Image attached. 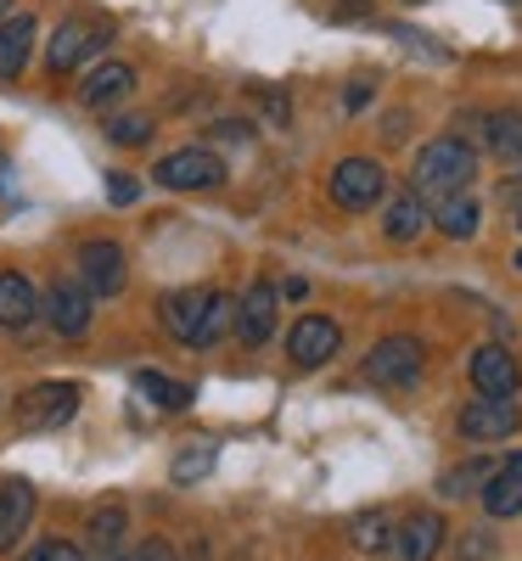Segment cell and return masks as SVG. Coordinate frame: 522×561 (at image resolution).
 Masks as SVG:
<instances>
[{
  "label": "cell",
  "mask_w": 522,
  "mask_h": 561,
  "mask_svg": "<svg viewBox=\"0 0 522 561\" xmlns=\"http://www.w3.org/2000/svg\"><path fill=\"white\" fill-rule=\"evenodd\" d=\"M472 174H478V152H472L466 135H433L427 147L416 152V169H410V192L433 208L444 197H461Z\"/></svg>",
  "instance_id": "cell-1"
},
{
  "label": "cell",
  "mask_w": 522,
  "mask_h": 561,
  "mask_svg": "<svg viewBox=\"0 0 522 561\" xmlns=\"http://www.w3.org/2000/svg\"><path fill=\"white\" fill-rule=\"evenodd\" d=\"M236 304L214 287H185V293H169L163 298V325L185 343V348H214L225 337Z\"/></svg>",
  "instance_id": "cell-2"
},
{
  "label": "cell",
  "mask_w": 522,
  "mask_h": 561,
  "mask_svg": "<svg viewBox=\"0 0 522 561\" xmlns=\"http://www.w3.org/2000/svg\"><path fill=\"white\" fill-rule=\"evenodd\" d=\"M18 427L23 433H57L79 415V382H39L18 399Z\"/></svg>",
  "instance_id": "cell-3"
},
{
  "label": "cell",
  "mask_w": 522,
  "mask_h": 561,
  "mask_svg": "<svg viewBox=\"0 0 522 561\" xmlns=\"http://www.w3.org/2000/svg\"><path fill=\"white\" fill-rule=\"evenodd\" d=\"M421 365H427V348L416 337H383V343L365 354V377L376 388H416L421 382Z\"/></svg>",
  "instance_id": "cell-4"
},
{
  "label": "cell",
  "mask_w": 522,
  "mask_h": 561,
  "mask_svg": "<svg viewBox=\"0 0 522 561\" xmlns=\"http://www.w3.org/2000/svg\"><path fill=\"white\" fill-rule=\"evenodd\" d=\"M388 192V174L376 158H343L338 169H331V203L360 214V208H376Z\"/></svg>",
  "instance_id": "cell-5"
},
{
  "label": "cell",
  "mask_w": 522,
  "mask_h": 561,
  "mask_svg": "<svg viewBox=\"0 0 522 561\" xmlns=\"http://www.w3.org/2000/svg\"><path fill=\"white\" fill-rule=\"evenodd\" d=\"M152 180L163 192H208V185H225V163L208 147H180L152 169Z\"/></svg>",
  "instance_id": "cell-6"
},
{
  "label": "cell",
  "mask_w": 522,
  "mask_h": 561,
  "mask_svg": "<svg viewBox=\"0 0 522 561\" xmlns=\"http://www.w3.org/2000/svg\"><path fill=\"white\" fill-rule=\"evenodd\" d=\"M517 421H522L517 399H484V393H478V399L455 415V427H461V438H472V444H500V438L517 433Z\"/></svg>",
  "instance_id": "cell-7"
},
{
  "label": "cell",
  "mask_w": 522,
  "mask_h": 561,
  "mask_svg": "<svg viewBox=\"0 0 522 561\" xmlns=\"http://www.w3.org/2000/svg\"><path fill=\"white\" fill-rule=\"evenodd\" d=\"M338 348H343V332H338V320H326V314H304L287 332V359L298 370H320Z\"/></svg>",
  "instance_id": "cell-8"
},
{
  "label": "cell",
  "mask_w": 522,
  "mask_h": 561,
  "mask_svg": "<svg viewBox=\"0 0 522 561\" xmlns=\"http://www.w3.org/2000/svg\"><path fill=\"white\" fill-rule=\"evenodd\" d=\"M79 275H84V293L90 298H118L124 280H129L124 248L118 242H84L79 248Z\"/></svg>",
  "instance_id": "cell-9"
},
{
  "label": "cell",
  "mask_w": 522,
  "mask_h": 561,
  "mask_svg": "<svg viewBox=\"0 0 522 561\" xmlns=\"http://www.w3.org/2000/svg\"><path fill=\"white\" fill-rule=\"evenodd\" d=\"M466 370H472V388H478L484 399H517V388H522V365L500 343L472 348V365Z\"/></svg>",
  "instance_id": "cell-10"
},
{
  "label": "cell",
  "mask_w": 522,
  "mask_h": 561,
  "mask_svg": "<svg viewBox=\"0 0 522 561\" xmlns=\"http://www.w3.org/2000/svg\"><path fill=\"white\" fill-rule=\"evenodd\" d=\"M90 314H97V304H90L84 280H52V293H45V320H52L57 337H84Z\"/></svg>",
  "instance_id": "cell-11"
},
{
  "label": "cell",
  "mask_w": 522,
  "mask_h": 561,
  "mask_svg": "<svg viewBox=\"0 0 522 561\" xmlns=\"http://www.w3.org/2000/svg\"><path fill=\"white\" fill-rule=\"evenodd\" d=\"M34 314H45V293L34 287L29 275L0 270V325H7V332H23Z\"/></svg>",
  "instance_id": "cell-12"
},
{
  "label": "cell",
  "mask_w": 522,
  "mask_h": 561,
  "mask_svg": "<svg viewBox=\"0 0 522 561\" xmlns=\"http://www.w3.org/2000/svg\"><path fill=\"white\" fill-rule=\"evenodd\" d=\"M34 505H39L34 483H23V478H7V483H0V550H12V545L29 534Z\"/></svg>",
  "instance_id": "cell-13"
},
{
  "label": "cell",
  "mask_w": 522,
  "mask_h": 561,
  "mask_svg": "<svg viewBox=\"0 0 522 561\" xmlns=\"http://www.w3.org/2000/svg\"><path fill=\"white\" fill-rule=\"evenodd\" d=\"M270 332H275V287H248L242 293V304H236V337H242L248 348H259V343H270Z\"/></svg>",
  "instance_id": "cell-14"
},
{
  "label": "cell",
  "mask_w": 522,
  "mask_h": 561,
  "mask_svg": "<svg viewBox=\"0 0 522 561\" xmlns=\"http://www.w3.org/2000/svg\"><path fill=\"white\" fill-rule=\"evenodd\" d=\"M102 39H107V34L90 28V23H63V28L52 34V51H45V62H52V73H73Z\"/></svg>",
  "instance_id": "cell-15"
},
{
  "label": "cell",
  "mask_w": 522,
  "mask_h": 561,
  "mask_svg": "<svg viewBox=\"0 0 522 561\" xmlns=\"http://www.w3.org/2000/svg\"><path fill=\"white\" fill-rule=\"evenodd\" d=\"M34 34H39V23H34L29 12H18V18L0 23V79H18V73L29 68V57H34Z\"/></svg>",
  "instance_id": "cell-16"
},
{
  "label": "cell",
  "mask_w": 522,
  "mask_h": 561,
  "mask_svg": "<svg viewBox=\"0 0 522 561\" xmlns=\"http://www.w3.org/2000/svg\"><path fill=\"white\" fill-rule=\"evenodd\" d=\"M399 561H433L444 550V517H433V511H416V517L399 528Z\"/></svg>",
  "instance_id": "cell-17"
},
{
  "label": "cell",
  "mask_w": 522,
  "mask_h": 561,
  "mask_svg": "<svg viewBox=\"0 0 522 561\" xmlns=\"http://www.w3.org/2000/svg\"><path fill=\"white\" fill-rule=\"evenodd\" d=\"M129 90H135V68L129 62H102L97 73L79 84V102L84 107H113V102L129 96Z\"/></svg>",
  "instance_id": "cell-18"
},
{
  "label": "cell",
  "mask_w": 522,
  "mask_h": 561,
  "mask_svg": "<svg viewBox=\"0 0 522 561\" xmlns=\"http://www.w3.org/2000/svg\"><path fill=\"white\" fill-rule=\"evenodd\" d=\"M484 511L489 517H522V466L517 460L495 466V478L484 483Z\"/></svg>",
  "instance_id": "cell-19"
},
{
  "label": "cell",
  "mask_w": 522,
  "mask_h": 561,
  "mask_svg": "<svg viewBox=\"0 0 522 561\" xmlns=\"http://www.w3.org/2000/svg\"><path fill=\"white\" fill-rule=\"evenodd\" d=\"M433 225L444 230V237H455V242H466V237H478V225H484V203L478 197H444V203H433Z\"/></svg>",
  "instance_id": "cell-20"
},
{
  "label": "cell",
  "mask_w": 522,
  "mask_h": 561,
  "mask_svg": "<svg viewBox=\"0 0 522 561\" xmlns=\"http://www.w3.org/2000/svg\"><path fill=\"white\" fill-rule=\"evenodd\" d=\"M427 219H433V208H427L416 192H394L388 214H383V230H388V242H410V237H421Z\"/></svg>",
  "instance_id": "cell-21"
},
{
  "label": "cell",
  "mask_w": 522,
  "mask_h": 561,
  "mask_svg": "<svg viewBox=\"0 0 522 561\" xmlns=\"http://www.w3.org/2000/svg\"><path fill=\"white\" fill-rule=\"evenodd\" d=\"M484 147H489L500 163L522 169V113H495V118H484Z\"/></svg>",
  "instance_id": "cell-22"
},
{
  "label": "cell",
  "mask_w": 522,
  "mask_h": 561,
  "mask_svg": "<svg viewBox=\"0 0 522 561\" xmlns=\"http://www.w3.org/2000/svg\"><path fill=\"white\" fill-rule=\"evenodd\" d=\"M349 539H354V550H365V556H383V550L399 539V528L388 523V511H354V517H349Z\"/></svg>",
  "instance_id": "cell-23"
},
{
  "label": "cell",
  "mask_w": 522,
  "mask_h": 561,
  "mask_svg": "<svg viewBox=\"0 0 522 561\" xmlns=\"http://www.w3.org/2000/svg\"><path fill=\"white\" fill-rule=\"evenodd\" d=\"M135 388L147 393V404H158V410H185L192 404V382H174V377H163V370H135Z\"/></svg>",
  "instance_id": "cell-24"
},
{
  "label": "cell",
  "mask_w": 522,
  "mask_h": 561,
  "mask_svg": "<svg viewBox=\"0 0 522 561\" xmlns=\"http://www.w3.org/2000/svg\"><path fill=\"white\" fill-rule=\"evenodd\" d=\"M84 539L97 545L102 556H113V550H118V539H124V505H97V511H90Z\"/></svg>",
  "instance_id": "cell-25"
},
{
  "label": "cell",
  "mask_w": 522,
  "mask_h": 561,
  "mask_svg": "<svg viewBox=\"0 0 522 561\" xmlns=\"http://www.w3.org/2000/svg\"><path fill=\"white\" fill-rule=\"evenodd\" d=\"M489 478H495V466H489V460H466V466H450V472H444L439 494H444V500H466L472 489H484Z\"/></svg>",
  "instance_id": "cell-26"
},
{
  "label": "cell",
  "mask_w": 522,
  "mask_h": 561,
  "mask_svg": "<svg viewBox=\"0 0 522 561\" xmlns=\"http://www.w3.org/2000/svg\"><path fill=\"white\" fill-rule=\"evenodd\" d=\"M152 118L147 113H118L113 124H107V140H113V147H147V140H152Z\"/></svg>",
  "instance_id": "cell-27"
},
{
  "label": "cell",
  "mask_w": 522,
  "mask_h": 561,
  "mask_svg": "<svg viewBox=\"0 0 522 561\" xmlns=\"http://www.w3.org/2000/svg\"><path fill=\"white\" fill-rule=\"evenodd\" d=\"M208 466H214V449H185V455L174 460V483H197V478H208Z\"/></svg>",
  "instance_id": "cell-28"
},
{
  "label": "cell",
  "mask_w": 522,
  "mask_h": 561,
  "mask_svg": "<svg viewBox=\"0 0 522 561\" xmlns=\"http://www.w3.org/2000/svg\"><path fill=\"white\" fill-rule=\"evenodd\" d=\"M29 561H84V550L68 545V539H45V545L29 550Z\"/></svg>",
  "instance_id": "cell-29"
},
{
  "label": "cell",
  "mask_w": 522,
  "mask_h": 561,
  "mask_svg": "<svg viewBox=\"0 0 522 561\" xmlns=\"http://www.w3.org/2000/svg\"><path fill=\"white\" fill-rule=\"evenodd\" d=\"M461 561H495V534H489V528L466 534V539H461Z\"/></svg>",
  "instance_id": "cell-30"
},
{
  "label": "cell",
  "mask_w": 522,
  "mask_h": 561,
  "mask_svg": "<svg viewBox=\"0 0 522 561\" xmlns=\"http://www.w3.org/2000/svg\"><path fill=\"white\" fill-rule=\"evenodd\" d=\"M107 197H113V203H135V197H140V185H135L129 174H113V180H107Z\"/></svg>",
  "instance_id": "cell-31"
},
{
  "label": "cell",
  "mask_w": 522,
  "mask_h": 561,
  "mask_svg": "<svg viewBox=\"0 0 522 561\" xmlns=\"http://www.w3.org/2000/svg\"><path fill=\"white\" fill-rule=\"evenodd\" d=\"M259 102H264L270 124H287V96H281V90H259Z\"/></svg>",
  "instance_id": "cell-32"
},
{
  "label": "cell",
  "mask_w": 522,
  "mask_h": 561,
  "mask_svg": "<svg viewBox=\"0 0 522 561\" xmlns=\"http://www.w3.org/2000/svg\"><path fill=\"white\" fill-rule=\"evenodd\" d=\"M163 556V545H140V550H113L107 561H158Z\"/></svg>",
  "instance_id": "cell-33"
},
{
  "label": "cell",
  "mask_w": 522,
  "mask_h": 561,
  "mask_svg": "<svg viewBox=\"0 0 522 561\" xmlns=\"http://www.w3.org/2000/svg\"><path fill=\"white\" fill-rule=\"evenodd\" d=\"M304 293H309V280H298V275H293V280H287V287H281V298H293V304H298V298H304Z\"/></svg>",
  "instance_id": "cell-34"
},
{
  "label": "cell",
  "mask_w": 522,
  "mask_h": 561,
  "mask_svg": "<svg viewBox=\"0 0 522 561\" xmlns=\"http://www.w3.org/2000/svg\"><path fill=\"white\" fill-rule=\"evenodd\" d=\"M399 135H405V113H394V118L383 124V140H399Z\"/></svg>",
  "instance_id": "cell-35"
},
{
  "label": "cell",
  "mask_w": 522,
  "mask_h": 561,
  "mask_svg": "<svg viewBox=\"0 0 522 561\" xmlns=\"http://www.w3.org/2000/svg\"><path fill=\"white\" fill-rule=\"evenodd\" d=\"M365 96H371V84H365V79H360V84H354V90H349V113H354V107H365Z\"/></svg>",
  "instance_id": "cell-36"
},
{
  "label": "cell",
  "mask_w": 522,
  "mask_h": 561,
  "mask_svg": "<svg viewBox=\"0 0 522 561\" xmlns=\"http://www.w3.org/2000/svg\"><path fill=\"white\" fill-rule=\"evenodd\" d=\"M365 7H371V0H343V7H338V18H360Z\"/></svg>",
  "instance_id": "cell-37"
},
{
  "label": "cell",
  "mask_w": 522,
  "mask_h": 561,
  "mask_svg": "<svg viewBox=\"0 0 522 561\" xmlns=\"http://www.w3.org/2000/svg\"><path fill=\"white\" fill-rule=\"evenodd\" d=\"M511 219H517V230H522V185H511Z\"/></svg>",
  "instance_id": "cell-38"
},
{
  "label": "cell",
  "mask_w": 522,
  "mask_h": 561,
  "mask_svg": "<svg viewBox=\"0 0 522 561\" xmlns=\"http://www.w3.org/2000/svg\"><path fill=\"white\" fill-rule=\"evenodd\" d=\"M7 12H12V0H0V23H7Z\"/></svg>",
  "instance_id": "cell-39"
},
{
  "label": "cell",
  "mask_w": 522,
  "mask_h": 561,
  "mask_svg": "<svg viewBox=\"0 0 522 561\" xmlns=\"http://www.w3.org/2000/svg\"><path fill=\"white\" fill-rule=\"evenodd\" d=\"M517 270H522V248H517Z\"/></svg>",
  "instance_id": "cell-40"
},
{
  "label": "cell",
  "mask_w": 522,
  "mask_h": 561,
  "mask_svg": "<svg viewBox=\"0 0 522 561\" xmlns=\"http://www.w3.org/2000/svg\"><path fill=\"white\" fill-rule=\"evenodd\" d=\"M158 561H169V550H163V556H158Z\"/></svg>",
  "instance_id": "cell-41"
},
{
  "label": "cell",
  "mask_w": 522,
  "mask_h": 561,
  "mask_svg": "<svg viewBox=\"0 0 522 561\" xmlns=\"http://www.w3.org/2000/svg\"><path fill=\"white\" fill-rule=\"evenodd\" d=\"M517 466H522V455H517Z\"/></svg>",
  "instance_id": "cell-42"
}]
</instances>
